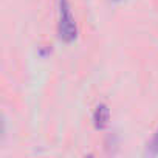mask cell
I'll list each match as a JSON object with an SVG mask.
<instances>
[{
	"instance_id": "obj_1",
	"label": "cell",
	"mask_w": 158,
	"mask_h": 158,
	"mask_svg": "<svg viewBox=\"0 0 158 158\" xmlns=\"http://www.w3.org/2000/svg\"><path fill=\"white\" fill-rule=\"evenodd\" d=\"M57 36L65 44H71L77 37V27L68 0L57 2Z\"/></svg>"
},
{
	"instance_id": "obj_2",
	"label": "cell",
	"mask_w": 158,
	"mask_h": 158,
	"mask_svg": "<svg viewBox=\"0 0 158 158\" xmlns=\"http://www.w3.org/2000/svg\"><path fill=\"white\" fill-rule=\"evenodd\" d=\"M110 123V109L107 107V104H98L95 112H93V124L95 129L98 130H104Z\"/></svg>"
},
{
	"instance_id": "obj_3",
	"label": "cell",
	"mask_w": 158,
	"mask_h": 158,
	"mask_svg": "<svg viewBox=\"0 0 158 158\" xmlns=\"http://www.w3.org/2000/svg\"><path fill=\"white\" fill-rule=\"evenodd\" d=\"M146 153H147L149 156H156V155H158V129H156V132L153 133L150 143L147 144Z\"/></svg>"
},
{
	"instance_id": "obj_4",
	"label": "cell",
	"mask_w": 158,
	"mask_h": 158,
	"mask_svg": "<svg viewBox=\"0 0 158 158\" xmlns=\"http://www.w3.org/2000/svg\"><path fill=\"white\" fill-rule=\"evenodd\" d=\"M113 2H119V0H113Z\"/></svg>"
}]
</instances>
